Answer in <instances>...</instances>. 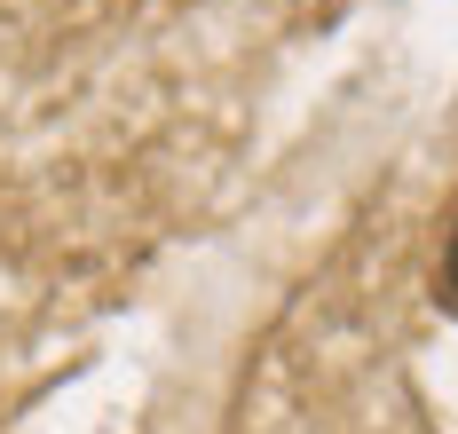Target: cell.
<instances>
[{
  "instance_id": "6da1fadb",
  "label": "cell",
  "mask_w": 458,
  "mask_h": 434,
  "mask_svg": "<svg viewBox=\"0 0 458 434\" xmlns=\"http://www.w3.org/2000/svg\"><path fill=\"white\" fill-rule=\"evenodd\" d=\"M435 300L458 316V213H451V245H443V277H435Z\"/></svg>"
}]
</instances>
